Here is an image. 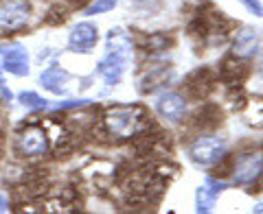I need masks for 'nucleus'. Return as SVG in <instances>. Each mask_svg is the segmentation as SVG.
<instances>
[{
	"mask_svg": "<svg viewBox=\"0 0 263 214\" xmlns=\"http://www.w3.org/2000/svg\"><path fill=\"white\" fill-rule=\"evenodd\" d=\"M103 131L114 140H132L152 129V114L143 105H112L103 112Z\"/></svg>",
	"mask_w": 263,
	"mask_h": 214,
	"instance_id": "1",
	"label": "nucleus"
},
{
	"mask_svg": "<svg viewBox=\"0 0 263 214\" xmlns=\"http://www.w3.org/2000/svg\"><path fill=\"white\" fill-rule=\"evenodd\" d=\"M186 153H189V160H191L195 166L213 168L228 153V149H226L224 140L209 136V134H197L191 142H189Z\"/></svg>",
	"mask_w": 263,
	"mask_h": 214,
	"instance_id": "2",
	"label": "nucleus"
},
{
	"mask_svg": "<svg viewBox=\"0 0 263 214\" xmlns=\"http://www.w3.org/2000/svg\"><path fill=\"white\" fill-rule=\"evenodd\" d=\"M263 177V151H241L233 155L230 168V184L235 186H252Z\"/></svg>",
	"mask_w": 263,
	"mask_h": 214,
	"instance_id": "3",
	"label": "nucleus"
},
{
	"mask_svg": "<svg viewBox=\"0 0 263 214\" xmlns=\"http://www.w3.org/2000/svg\"><path fill=\"white\" fill-rule=\"evenodd\" d=\"M51 149V140H48V131L40 125L24 127L18 136H15V153L20 158H42Z\"/></svg>",
	"mask_w": 263,
	"mask_h": 214,
	"instance_id": "4",
	"label": "nucleus"
},
{
	"mask_svg": "<svg viewBox=\"0 0 263 214\" xmlns=\"http://www.w3.org/2000/svg\"><path fill=\"white\" fill-rule=\"evenodd\" d=\"M154 110H156V114H158L162 120L178 125V122H182L186 118L189 101H186V96L182 92H171V90H164V92H160L158 96H156Z\"/></svg>",
	"mask_w": 263,
	"mask_h": 214,
	"instance_id": "5",
	"label": "nucleus"
},
{
	"mask_svg": "<svg viewBox=\"0 0 263 214\" xmlns=\"http://www.w3.org/2000/svg\"><path fill=\"white\" fill-rule=\"evenodd\" d=\"M31 3L29 0H5L0 7V33H18L29 24Z\"/></svg>",
	"mask_w": 263,
	"mask_h": 214,
	"instance_id": "6",
	"label": "nucleus"
},
{
	"mask_svg": "<svg viewBox=\"0 0 263 214\" xmlns=\"http://www.w3.org/2000/svg\"><path fill=\"white\" fill-rule=\"evenodd\" d=\"M217 75L211 68H197L191 75H186L182 83V94L186 96V101H204L215 88Z\"/></svg>",
	"mask_w": 263,
	"mask_h": 214,
	"instance_id": "7",
	"label": "nucleus"
},
{
	"mask_svg": "<svg viewBox=\"0 0 263 214\" xmlns=\"http://www.w3.org/2000/svg\"><path fill=\"white\" fill-rule=\"evenodd\" d=\"M250 72V66H248V59H241V57H237L233 51L228 55L221 57L219 61V70H217V79H221L228 88H241L243 79L248 77Z\"/></svg>",
	"mask_w": 263,
	"mask_h": 214,
	"instance_id": "8",
	"label": "nucleus"
},
{
	"mask_svg": "<svg viewBox=\"0 0 263 214\" xmlns=\"http://www.w3.org/2000/svg\"><path fill=\"white\" fill-rule=\"evenodd\" d=\"M99 42V29L92 22H77L68 33V51L88 55L95 51V46Z\"/></svg>",
	"mask_w": 263,
	"mask_h": 214,
	"instance_id": "9",
	"label": "nucleus"
},
{
	"mask_svg": "<svg viewBox=\"0 0 263 214\" xmlns=\"http://www.w3.org/2000/svg\"><path fill=\"white\" fill-rule=\"evenodd\" d=\"M189 122H191V127L197 134H211V131H215L224 122V112L215 103H202L189 116Z\"/></svg>",
	"mask_w": 263,
	"mask_h": 214,
	"instance_id": "10",
	"label": "nucleus"
},
{
	"mask_svg": "<svg viewBox=\"0 0 263 214\" xmlns=\"http://www.w3.org/2000/svg\"><path fill=\"white\" fill-rule=\"evenodd\" d=\"M174 77V68L169 66H152L138 77V92L141 94H154L156 90H162Z\"/></svg>",
	"mask_w": 263,
	"mask_h": 214,
	"instance_id": "11",
	"label": "nucleus"
},
{
	"mask_svg": "<svg viewBox=\"0 0 263 214\" xmlns=\"http://www.w3.org/2000/svg\"><path fill=\"white\" fill-rule=\"evenodd\" d=\"M3 68L13 77H27L29 75V55L20 44L5 46L3 48Z\"/></svg>",
	"mask_w": 263,
	"mask_h": 214,
	"instance_id": "12",
	"label": "nucleus"
},
{
	"mask_svg": "<svg viewBox=\"0 0 263 214\" xmlns=\"http://www.w3.org/2000/svg\"><path fill=\"white\" fill-rule=\"evenodd\" d=\"M127 61H129V59H125V57L108 53L101 61H99L97 70H99V75H101V79H103L108 85H119L121 79H123V75H125Z\"/></svg>",
	"mask_w": 263,
	"mask_h": 214,
	"instance_id": "13",
	"label": "nucleus"
},
{
	"mask_svg": "<svg viewBox=\"0 0 263 214\" xmlns=\"http://www.w3.org/2000/svg\"><path fill=\"white\" fill-rule=\"evenodd\" d=\"M261 51V39H259V31L254 29H241L237 31V35L233 39V53L241 59H250Z\"/></svg>",
	"mask_w": 263,
	"mask_h": 214,
	"instance_id": "14",
	"label": "nucleus"
},
{
	"mask_svg": "<svg viewBox=\"0 0 263 214\" xmlns=\"http://www.w3.org/2000/svg\"><path fill=\"white\" fill-rule=\"evenodd\" d=\"M105 46H108V53L121 55L125 59H132V53H134V42H132V35L123 29H112L105 37Z\"/></svg>",
	"mask_w": 263,
	"mask_h": 214,
	"instance_id": "15",
	"label": "nucleus"
},
{
	"mask_svg": "<svg viewBox=\"0 0 263 214\" xmlns=\"http://www.w3.org/2000/svg\"><path fill=\"white\" fill-rule=\"evenodd\" d=\"M68 72L62 70L60 66H51L46 68L42 75H40V83H42L44 90L53 94H66V85H68Z\"/></svg>",
	"mask_w": 263,
	"mask_h": 214,
	"instance_id": "16",
	"label": "nucleus"
},
{
	"mask_svg": "<svg viewBox=\"0 0 263 214\" xmlns=\"http://www.w3.org/2000/svg\"><path fill=\"white\" fill-rule=\"evenodd\" d=\"M215 203H217V195L211 190V188L204 184L195 190V212L197 214H209L215 210Z\"/></svg>",
	"mask_w": 263,
	"mask_h": 214,
	"instance_id": "17",
	"label": "nucleus"
},
{
	"mask_svg": "<svg viewBox=\"0 0 263 214\" xmlns=\"http://www.w3.org/2000/svg\"><path fill=\"white\" fill-rule=\"evenodd\" d=\"M169 46H171V37L167 35V33H152V35H145L143 44H141L143 51L149 53V55L164 53Z\"/></svg>",
	"mask_w": 263,
	"mask_h": 214,
	"instance_id": "18",
	"label": "nucleus"
},
{
	"mask_svg": "<svg viewBox=\"0 0 263 214\" xmlns=\"http://www.w3.org/2000/svg\"><path fill=\"white\" fill-rule=\"evenodd\" d=\"M18 101L24 105V107H29V110H35V112H42V110H46L48 107V101L46 98H42L37 92H20L18 94Z\"/></svg>",
	"mask_w": 263,
	"mask_h": 214,
	"instance_id": "19",
	"label": "nucleus"
},
{
	"mask_svg": "<svg viewBox=\"0 0 263 214\" xmlns=\"http://www.w3.org/2000/svg\"><path fill=\"white\" fill-rule=\"evenodd\" d=\"M117 5H119V0H90V3L84 7V15H101V13H110Z\"/></svg>",
	"mask_w": 263,
	"mask_h": 214,
	"instance_id": "20",
	"label": "nucleus"
},
{
	"mask_svg": "<svg viewBox=\"0 0 263 214\" xmlns=\"http://www.w3.org/2000/svg\"><path fill=\"white\" fill-rule=\"evenodd\" d=\"M204 184H206V186H209L211 190L215 192L217 197H219V195H221V192H224L226 188H228V182H226V179L215 177V175H213V173H211V175H206V179H204Z\"/></svg>",
	"mask_w": 263,
	"mask_h": 214,
	"instance_id": "21",
	"label": "nucleus"
},
{
	"mask_svg": "<svg viewBox=\"0 0 263 214\" xmlns=\"http://www.w3.org/2000/svg\"><path fill=\"white\" fill-rule=\"evenodd\" d=\"M237 3H239L250 15H254V18H263V5H261V0H237Z\"/></svg>",
	"mask_w": 263,
	"mask_h": 214,
	"instance_id": "22",
	"label": "nucleus"
},
{
	"mask_svg": "<svg viewBox=\"0 0 263 214\" xmlns=\"http://www.w3.org/2000/svg\"><path fill=\"white\" fill-rule=\"evenodd\" d=\"M136 7H143L147 11H156L160 7V0H134Z\"/></svg>",
	"mask_w": 263,
	"mask_h": 214,
	"instance_id": "23",
	"label": "nucleus"
},
{
	"mask_svg": "<svg viewBox=\"0 0 263 214\" xmlns=\"http://www.w3.org/2000/svg\"><path fill=\"white\" fill-rule=\"evenodd\" d=\"M9 210V201H7V197L0 192V212H7Z\"/></svg>",
	"mask_w": 263,
	"mask_h": 214,
	"instance_id": "24",
	"label": "nucleus"
},
{
	"mask_svg": "<svg viewBox=\"0 0 263 214\" xmlns=\"http://www.w3.org/2000/svg\"><path fill=\"white\" fill-rule=\"evenodd\" d=\"M252 212H254V214H263V201L254 203V205H252Z\"/></svg>",
	"mask_w": 263,
	"mask_h": 214,
	"instance_id": "25",
	"label": "nucleus"
},
{
	"mask_svg": "<svg viewBox=\"0 0 263 214\" xmlns=\"http://www.w3.org/2000/svg\"><path fill=\"white\" fill-rule=\"evenodd\" d=\"M0 85H5V79H3V72H0Z\"/></svg>",
	"mask_w": 263,
	"mask_h": 214,
	"instance_id": "26",
	"label": "nucleus"
}]
</instances>
